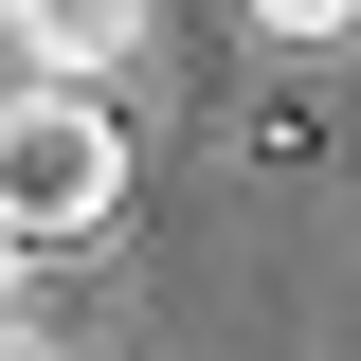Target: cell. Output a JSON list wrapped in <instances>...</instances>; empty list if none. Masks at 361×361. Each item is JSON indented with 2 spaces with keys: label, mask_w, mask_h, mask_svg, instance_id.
Here are the masks:
<instances>
[{
  "label": "cell",
  "mask_w": 361,
  "mask_h": 361,
  "mask_svg": "<svg viewBox=\"0 0 361 361\" xmlns=\"http://www.w3.org/2000/svg\"><path fill=\"white\" fill-rule=\"evenodd\" d=\"M18 271H37V253H18V235H0V343H18Z\"/></svg>",
  "instance_id": "5b68a950"
},
{
  "label": "cell",
  "mask_w": 361,
  "mask_h": 361,
  "mask_svg": "<svg viewBox=\"0 0 361 361\" xmlns=\"http://www.w3.org/2000/svg\"><path fill=\"white\" fill-rule=\"evenodd\" d=\"M127 217V127L90 73H18L0 90V235L18 253H73V235Z\"/></svg>",
  "instance_id": "6da1fadb"
},
{
  "label": "cell",
  "mask_w": 361,
  "mask_h": 361,
  "mask_svg": "<svg viewBox=\"0 0 361 361\" xmlns=\"http://www.w3.org/2000/svg\"><path fill=\"white\" fill-rule=\"evenodd\" d=\"M18 73H37V0H0V90H18Z\"/></svg>",
  "instance_id": "277c9868"
},
{
  "label": "cell",
  "mask_w": 361,
  "mask_h": 361,
  "mask_svg": "<svg viewBox=\"0 0 361 361\" xmlns=\"http://www.w3.org/2000/svg\"><path fill=\"white\" fill-rule=\"evenodd\" d=\"M253 37H289V54H325V37H361V0H253Z\"/></svg>",
  "instance_id": "3957f363"
},
{
  "label": "cell",
  "mask_w": 361,
  "mask_h": 361,
  "mask_svg": "<svg viewBox=\"0 0 361 361\" xmlns=\"http://www.w3.org/2000/svg\"><path fill=\"white\" fill-rule=\"evenodd\" d=\"M145 18H163V0H37V73L109 90V54H145Z\"/></svg>",
  "instance_id": "7a4b0ae2"
}]
</instances>
